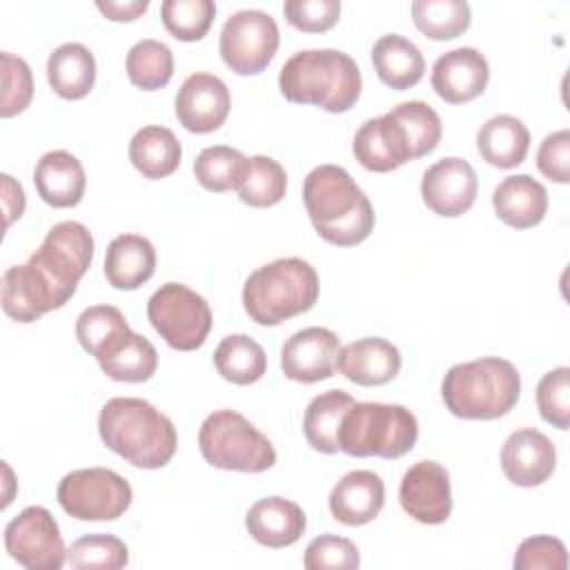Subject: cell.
I'll return each instance as SVG.
<instances>
[{
	"label": "cell",
	"mask_w": 570,
	"mask_h": 570,
	"mask_svg": "<svg viewBox=\"0 0 570 570\" xmlns=\"http://www.w3.org/2000/svg\"><path fill=\"white\" fill-rule=\"evenodd\" d=\"M278 87L289 102L343 114L356 105L363 80L358 65L345 51L303 49L283 65Z\"/></svg>",
	"instance_id": "3"
},
{
	"label": "cell",
	"mask_w": 570,
	"mask_h": 570,
	"mask_svg": "<svg viewBox=\"0 0 570 570\" xmlns=\"http://www.w3.org/2000/svg\"><path fill=\"white\" fill-rule=\"evenodd\" d=\"M214 365L225 381L236 385H252L263 379L267 370V356L265 350L247 334H229L218 343L214 352Z\"/></svg>",
	"instance_id": "32"
},
{
	"label": "cell",
	"mask_w": 570,
	"mask_h": 570,
	"mask_svg": "<svg viewBox=\"0 0 570 570\" xmlns=\"http://www.w3.org/2000/svg\"><path fill=\"white\" fill-rule=\"evenodd\" d=\"M0 301L4 314L18 323H33L42 314L58 309L51 292L29 263L11 265L2 274Z\"/></svg>",
	"instance_id": "26"
},
{
	"label": "cell",
	"mask_w": 570,
	"mask_h": 570,
	"mask_svg": "<svg viewBox=\"0 0 570 570\" xmlns=\"http://www.w3.org/2000/svg\"><path fill=\"white\" fill-rule=\"evenodd\" d=\"M47 80L56 96L65 100L85 98L96 82L94 53L82 42H65L49 53Z\"/></svg>",
	"instance_id": "28"
},
{
	"label": "cell",
	"mask_w": 570,
	"mask_h": 570,
	"mask_svg": "<svg viewBox=\"0 0 570 570\" xmlns=\"http://www.w3.org/2000/svg\"><path fill=\"white\" fill-rule=\"evenodd\" d=\"M147 318L160 338L180 352L198 350L212 330L207 301L183 283L160 285L147 303Z\"/></svg>",
	"instance_id": "9"
},
{
	"label": "cell",
	"mask_w": 570,
	"mask_h": 570,
	"mask_svg": "<svg viewBox=\"0 0 570 570\" xmlns=\"http://www.w3.org/2000/svg\"><path fill=\"white\" fill-rule=\"evenodd\" d=\"M399 501L407 517L419 523H443L452 512L450 474L436 461H416L401 479Z\"/></svg>",
	"instance_id": "13"
},
{
	"label": "cell",
	"mask_w": 570,
	"mask_h": 570,
	"mask_svg": "<svg viewBox=\"0 0 570 570\" xmlns=\"http://www.w3.org/2000/svg\"><path fill=\"white\" fill-rule=\"evenodd\" d=\"M492 207L505 225L528 229L543 220L548 212V191L528 174L505 176L492 191Z\"/></svg>",
	"instance_id": "24"
},
{
	"label": "cell",
	"mask_w": 570,
	"mask_h": 570,
	"mask_svg": "<svg viewBox=\"0 0 570 570\" xmlns=\"http://www.w3.org/2000/svg\"><path fill=\"white\" fill-rule=\"evenodd\" d=\"M338 336L327 327H305L292 334L281 350V370L296 383H318L336 372Z\"/></svg>",
	"instance_id": "15"
},
{
	"label": "cell",
	"mask_w": 570,
	"mask_h": 570,
	"mask_svg": "<svg viewBox=\"0 0 570 570\" xmlns=\"http://www.w3.org/2000/svg\"><path fill=\"white\" fill-rule=\"evenodd\" d=\"M387 116L403 131L410 158H421L436 149L443 127L439 114L423 100H407L387 111Z\"/></svg>",
	"instance_id": "33"
},
{
	"label": "cell",
	"mask_w": 570,
	"mask_h": 570,
	"mask_svg": "<svg viewBox=\"0 0 570 570\" xmlns=\"http://www.w3.org/2000/svg\"><path fill=\"white\" fill-rule=\"evenodd\" d=\"M537 167L552 183L570 180V131L559 129L543 138L537 149Z\"/></svg>",
	"instance_id": "47"
},
{
	"label": "cell",
	"mask_w": 570,
	"mask_h": 570,
	"mask_svg": "<svg viewBox=\"0 0 570 570\" xmlns=\"http://www.w3.org/2000/svg\"><path fill=\"white\" fill-rule=\"evenodd\" d=\"M476 149L488 165L512 169L528 156L530 131L523 120L510 114H499L481 125L476 134Z\"/></svg>",
	"instance_id": "27"
},
{
	"label": "cell",
	"mask_w": 570,
	"mask_h": 570,
	"mask_svg": "<svg viewBox=\"0 0 570 570\" xmlns=\"http://www.w3.org/2000/svg\"><path fill=\"white\" fill-rule=\"evenodd\" d=\"M385 503L383 479L372 470L347 472L330 492V512L343 525H365Z\"/></svg>",
	"instance_id": "21"
},
{
	"label": "cell",
	"mask_w": 570,
	"mask_h": 570,
	"mask_svg": "<svg viewBox=\"0 0 570 570\" xmlns=\"http://www.w3.org/2000/svg\"><path fill=\"white\" fill-rule=\"evenodd\" d=\"M303 566L307 570H356L361 566V554L350 539L321 534L305 548Z\"/></svg>",
	"instance_id": "43"
},
{
	"label": "cell",
	"mask_w": 570,
	"mask_h": 570,
	"mask_svg": "<svg viewBox=\"0 0 570 570\" xmlns=\"http://www.w3.org/2000/svg\"><path fill=\"white\" fill-rule=\"evenodd\" d=\"M410 9L416 29L432 40H452L461 36L472 20L465 0H416Z\"/></svg>",
	"instance_id": "35"
},
{
	"label": "cell",
	"mask_w": 570,
	"mask_h": 570,
	"mask_svg": "<svg viewBox=\"0 0 570 570\" xmlns=\"http://www.w3.org/2000/svg\"><path fill=\"white\" fill-rule=\"evenodd\" d=\"M554 468L557 450L552 441L534 428H521L512 432L501 448V470L514 485H541L552 476Z\"/></svg>",
	"instance_id": "17"
},
{
	"label": "cell",
	"mask_w": 570,
	"mask_h": 570,
	"mask_svg": "<svg viewBox=\"0 0 570 570\" xmlns=\"http://www.w3.org/2000/svg\"><path fill=\"white\" fill-rule=\"evenodd\" d=\"M247 169V156L227 145L205 147L194 160V176L207 191L238 189Z\"/></svg>",
	"instance_id": "36"
},
{
	"label": "cell",
	"mask_w": 570,
	"mask_h": 570,
	"mask_svg": "<svg viewBox=\"0 0 570 570\" xmlns=\"http://www.w3.org/2000/svg\"><path fill=\"white\" fill-rule=\"evenodd\" d=\"M512 566L517 570H566L568 552L557 537L537 534L519 543Z\"/></svg>",
	"instance_id": "44"
},
{
	"label": "cell",
	"mask_w": 570,
	"mask_h": 570,
	"mask_svg": "<svg viewBox=\"0 0 570 570\" xmlns=\"http://www.w3.org/2000/svg\"><path fill=\"white\" fill-rule=\"evenodd\" d=\"M521 394L517 367L499 356L456 363L441 383L445 407L468 421H492L508 414Z\"/></svg>",
	"instance_id": "4"
},
{
	"label": "cell",
	"mask_w": 570,
	"mask_h": 570,
	"mask_svg": "<svg viewBox=\"0 0 570 570\" xmlns=\"http://www.w3.org/2000/svg\"><path fill=\"white\" fill-rule=\"evenodd\" d=\"M67 563L76 570H118L129 563V550L114 534H85L67 550Z\"/></svg>",
	"instance_id": "38"
},
{
	"label": "cell",
	"mask_w": 570,
	"mask_h": 570,
	"mask_svg": "<svg viewBox=\"0 0 570 570\" xmlns=\"http://www.w3.org/2000/svg\"><path fill=\"white\" fill-rule=\"evenodd\" d=\"M336 370L356 385H383L399 374L401 352L396 345L381 336L356 338L341 347Z\"/></svg>",
	"instance_id": "20"
},
{
	"label": "cell",
	"mask_w": 570,
	"mask_h": 570,
	"mask_svg": "<svg viewBox=\"0 0 570 570\" xmlns=\"http://www.w3.org/2000/svg\"><path fill=\"white\" fill-rule=\"evenodd\" d=\"M303 203L318 236L332 245H358L374 229L370 198L338 165H318L305 176Z\"/></svg>",
	"instance_id": "1"
},
{
	"label": "cell",
	"mask_w": 570,
	"mask_h": 570,
	"mask_svg": "<svg viewBox=\"0 0 570 570\" xmlns=\"http://www.w3.org/2000/svg\"><path fill=\"white\" fill-rule=\"evenodd\" d=\"M98 432L111 452L145 470L167 465L178 448L174 423L149 401L134 396L109 399L98 414Z\"/></svg>",
	"instance_id": "2"
},
{
	"label": "cell",
	"mask_w": 570,
	"mask_h": 570,
	"mask_svg": "<svg viewBox=\"0 0 570 570\" xmlns=\"http://www.w3.org/2000/svg\"><path fill=\"white\" fill-rule=\"evenodd\" d=\"M216 16L212 0H165L160 4V18L165 29L183 42L200 40Z\"/></svg>",
	"instance_id": "39"
},
{
	"label": "cell",
	"mask_w": 570,
	"mask_h": 570,
	"mask_svg": "<svg viewBox=\"0 0 570 570\" xmlns=\"http://www.w3.org/2000/svg\"><path fill=\"white\" fill-rule=\"evenodd\" d=\"M176 118L191 134L216 131L229 116L232 98L227 85L214 73H191L180 85L176 100Z\"/></svg>",
	"instance_id": "16"
},
{
	"label": "cell",
	"mask_w": 570,
	"mask_h": 570,
	"mask_svg": "<svg viewBox=\"0 0 570 570\" xmlns=\"http://www.w3.org/2000/svg\"><path fill=\"white\" fill-rule=\"evenodd\" d=\"M33 185L38 196L47 205L65 209L82 200L87 176H85L82 163L73 154L65 149H56V151H47L38 160L33 169Z\"/></svg>",
	"instance_id": "23"
},
{
	"label": "cell",
	"mask_w": 570,
	"mask_h": 570,
	"mask_svg": "<svg viewBox=\"0 0 570 570\" xmlns=\"http://www.w3.org/2000/svg\"><path fill=\"white\" fill-rule=\"evenodd\" d=\"M537 407L550 425L568 430L570 425V370L566 365L550 370L537 385Z\"/></svg>",
	"instance_id": "41"
},
{
	"label": "cell",
	"mask_w": 570,
	"mask_h": 570,
	"mask_svg": "<svg viewBox=\"0 0 570 570\" xmlns=\"http://www.w3.org/2000/svg\"><path fill=\"white\" fill-rule=\"evenodd\" d=\"M156 272V249L140 234H120L107 245L105 276L116 289H138Z\"/></svg>",
	"instance_id": "25"
},
{
	"label": "cell",
	"mask_w": 570,
	"mask_h": 570,
	"mask_svg": "<svg viewBox=\"0 0 570 570\" xmlns=\"http://www.w3.org/2000/svg\"><path fill=\"white\" fill-rule=\"evenodd\" d=\"M134 492L129 481L109 468H82L58 483L60 508L80 521H114L127 512Z\"/></svg>",
	"instance_id": "10"
},
{
	"label": "cell",
	"mask_w": 570,
	"mask_h": 570,
	"mask_svg": "<svg viewBox=\"0 0 570 570\" xmlns=\"http://www.w3.org/2000/svg\"><path fill=\"white\" fill-rule=\"evenodd\" d=\"M352 151L354 158L367 169V171H376V174H387L392 169H399L403 165V160L399 158L392 138L379 118H370L365 120L358 131L354 134V142H352Z\"/></svg>",
	"instance_id": "40"
},
{
	"label": "cell",
	"mask_w": 570,
	"mask_h": 570,
	"mask_svg": "<svg viewBox=\"0 0 570 570\" xmlns=\"http://www.w3.org/2000/svg\"><path fill=\"white\" fill-rule=\"evenodd\" d=\"M245 528L261 546L287 548L303 537L307 519L298 503L283 497H265L247 510Z\"/></svg>",
	"instance_id": "22"
},
{
	"label": "cell",
	"mask_w": 570,
	"mask_h": 570,
	"mask_svg": "<svg viewBox=\"0 0 570 570\" xmlns=\"http://www.w3.org/2000/svg\"><path fill=\"white\" fill-rule=\"evenodd\" d=\"M356 401L343 390H327L309 401L305 416H303V432H305L307 443L316 452H323V454L338 452L336 434H338L345 412Z\"/></svg>",
	"instance_id": "31"
},
{
	"label": "cell",
	"mask_w": 570,
	"mask_h": 570,
	"mask_svg": "<svg viewBox=\"0 0 570 570\" xmlns=\"http://www.w3.org/2000/svg\"><path fill=\"white\" fill-rule=\"evenodd\" d=\"M180 142L171 129L160 125H147L138 129L129 140L131 165L149 180L174 174L180 165Z\"/></svg>",
	"instance_id": "30"
},
{
	"label": "cell",
	"mask_w": 570,
	"mask_h": 570,
	"mask_svg": "<svg viewBox=\"0 0 570 570\" xmlns=\"http://www.w3.org/2000/svg\"><path fill=\"white\" fill-rule=\"evenodd\" d=\"M479 194L474 167L456 156L441 158L425 169L421 180L423 203L439 216L454 218L465 214Z\"/></svg>",
	"instance_id": "14"
},
{
	"label": "cell",
	"mask_w": 570,
	"mask_h": 570,
	"mask_svg": "<svg viewBox=\"0 0 570 570\" xmlns=\"http://www.w3.org/2000/svg\"><path fill=\"white\" fill-rule=\"evenodd\" d=\"M94 258V238L78 220H62L53 225L42 245L29 256V265L49 287L58 307H62L76 292Z\"/></svg>",
	"instance_id": "8"
},
{
	"label": "cell",
	"mask_w": 570,
	"mask_h": 570,
	"mask_svg": "<svg viewBox=\"0 0 570 570\" xmlns=\"http://www.w3.org/2000/svg\"><path fill=\"white\" fill-rule=\"evenodd\" d=\"M2 102L0 116L11 118L22 114L33 98V76L29 65L9 51H2Z\"/></svg>",
	"instance_id": "42"
},
{
	"label": "cell",
	"mask_w": 570,
	"mask_h": 570,
	"mask_svg": "<svg viewBox=\"0 0 570 570\" xmlns=\"http://www.w3.org/2000/svg\"><path fill=\"white\" fill-rule=\"evenodd\" d=\"M127 318L114 305H94L87 307L76 321V336L87 354H94L96 347L109 338L116 330L125 327Z\"/></svg>",
	"instance_id": "46"
},
{
	"label": "cell",
	"mask_w": 570,
	"mask_h": 570,
	"mask_svg": "<svg viewBox=\"0 0 570 570\" xmlns=\"http://www.w3.org/2000/svg\"><path fill=\"white\" fill-rule=\"evenodd\" d=\"M318 298L316 269L296 256L276 258L254 269L243 285V307L258 325L274 327L314 307Z\"/></svg>",
	"instance_id": "5"
},
{
	"label": "cell",
	"mask_w": 570,
	"mask_h": 570,
	"mask_svg": "<svg viewBox=\"0 0 570 570\" xmlns=\"http://www.w3.org/2000/svg\"><path fill=\"white\" fill-rule=\"evenodd\" d=\"M430 80L439 98L450 105H461L485 91L490 67L481 51L472 47H459L436 58Z\"/></svg>",
	"instance_id": "18"
},
{
	"label": "cell",
	"mask_w": 570,
	"mask_h": 570,
	"mask_svg": "<svg viewBox=\"0 0 570 570\" xmlns=\"http://www.w3.org/2000/svg\"><path fill=\"white\" fill-rule=\"evenodd\" d=\"M4 548L27 570H58L67 563L60 528L42 505H29L7 523Z\"/></svg>",
	"instance_id": "12"
},
{
	"label": "cell",
	"mask_w": 570,
	"mask_h": 570,
	"mask_svg": "<svg viewBox=\"0 0 570 570\" xmlns=\"http://www.w3.org/2000/svg\"><path fill=\"white\" fill-rule=\"evenodd\" d=\"M285 20L305 33H323L338 22V0H287L283 4Z\"/></svg>",
	"instance_id": "45"
},
{
	"label": "cell",
	"mask_w": 570,
	"mask_h": 570,
	"mask_svg": "<svg viewBox=\"0 0 570 570\" xmlns=\"http://www.w3.org/2000/svg\"><path fill=\"white\" fill-rule=\"evenodd\" d=\"M287 174L283 165L269 156L247 158L245 176L238 185V198L249 207H272L283 200Z\"/></svg>",
	"instance_id": "37"
},
{
	"label": "cell",
	"mask_w": 570,
	"mask_h": 570,
	"mask_svg": "<svg viewBox=\"0 0 570 570\" xmlns=\"http://www.w3.org/2000/svg\"><path fill=\"white\" fill-rule=\"evenodd\" d=\"M203 459L218 470L265 472L276 463L272 441L234 410L212 412L198 432Z\"/></svg>",
	"instance_id": "7"
},
{
	"label": "cell",
	"mask_w": 570,
	"mask_h": 570,
	"mask_svg": "<svg viewBox=\"0 0 570 570\" xmlns=\"http://www.w3.org/2000/svg\"><path fill=\"white\" fill-rule=\"evenodd\" d=\"M98 11L109 18V20H116V22H129V20H136L138 16H142L149 7L147 0H107V2H98L96 4Z\"/></svg>",
	"instance_id": "48"
},
{
	"label": "cell",
	"mask_w": 570,
	"mask_h": 570,
	"mask_svg": "<svg viewBox=\"0 0 570 570\" xmlns=\"http://www.w3.org/2000/svg\"><path fill=\"white\" fill-rule=\"evenodd\" d=\"M91 356H96L109 379L120 383H142L151 379L158 367L156 347L145 336L131 332L129 325L105 338Z\"/></svg>",
	"instance_id": "19"
},
{
	"label": "cell",
	"mask_w": 570,
	"mask_h": 570,
	"mask_svg": "<svg viewBox=\"0 0 570 570\" xmlns=\"http://www.w3.org/2000/svg\"><path fill=\"white\" fill-rule=\"evenodd\" d=\"M2 205H4V214H7V220L4 225L9 227L16 218L22 216L24 212V191L20 187V183H16L9 174H2Z\"/></svg>",
	"instance_id": "49"
},
{
	"label": "cell",
	"mask_w": 570,
	"mask_h": 570,
	"mask_svg": "<svg viewBox=\"0 0 570 570\" xmlns=\"http://www.w3.org/2000/svg\"><path fill=\"white\" fill-rule=\"evenodd\" d=\"M281 36L276 20L258 9L232 13L220 31L218 51L223 62L238 76H252L267 69Z\"/></svg>",
	"instance_id": "11"
},
{
	"label": "cell",
	"mask_w": 570,
	"mask_h": 570,
	"mask_svg": "<svg viewBox=\"0 0 570 570\" xmlns=\"http://www.w3.org/2000/svg\"><path fill=\"white\" fill-rule=\"evenodd\" d=\"M125 69L134 87L142 91L163 89L174 76L171 49L160 40L145 38L129 49Z\"/></svg>",
	"instance_id": "34"
},
{
	"label": "cell",
	"mask_w": 570,
	"mask_h": 570,
	"mask_svg": "<svg viewBox=\"0 0 570 570\" xmlns=\"http://www.w3.org/2000/svg\"><path fill=\"white\" fill-rule=\"evenodd\" d=\"M372 62L379 80L396 91L414 87L425 71V58L421 49L399 33L381 36L374 42Z\"/></svg>",
	"instance_id": "29"
},
{
	"label": "cell",
	"mask_w": 570,
	"mask_h": 570,
	"mask_svg": "<svg viewBox=\"0 0 570 570\" xmlns=\"http://www.w3.org/2000/svg\"><path fill=\"white\" fill-rule=\"evenodd\" d=\"M419 436L416 416L394 403H354L338 428V450L350 456L399 459L407 454Z\"/></svg>",
	"instance_id": "6"
}]
</instances>
